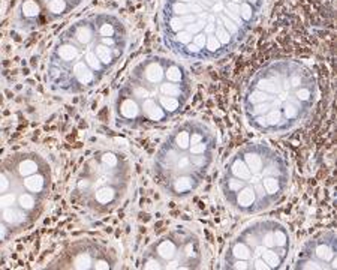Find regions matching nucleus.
Masks as SVG:
<instances>
[{"label":"nucleus","mask_w":337,"mask_h":270,"mask_svg":"<svg viewBox=\"0 0 337 270\" xmlns=\"http://www.w3.org/2000/svg\"><path fill=\"white\" fill-rule=\"evenodd\" d=\"M264 5L265 0H165L163 39L184 60H219L243 44Z\"/></svg>","instance_id":"f257e3e1"},{"label":"nucleus","mask_w":337,"mask_h":270,"mask_svg":"<svg viewBox=\"0 0 337 270\" xmlns=\"http://www.w3.org/2000/svg\"><path fill=\"white\" fill-rule=\"evenodd\" d=\"M318 81L312 69L295 60H274L259 68L243 92V116L264 135L286 134L312 114Z\"/></svg>","instance_id":"f03ea898"},{"label":"nucleus","mask_w":337,"mask_h":270,"mask_svg":"<svg viewBox=\"0 0 337 270\" xmlns=\"http://www.w3.org/2000/svg\"><path fill=\"white\" fill-rule=\"evenodd\" d=\"M126 47V30L112 15H92L75 23L59 39L49 77L60 89L93 86L114 66Z\"/></svg>","instance_id":"7ed1b4c3"},{"label":"nucleus","mask_w":337,"mask_h":270,"mask_svg":"<svg viewBox=\"0 0 337 270\" xmlns=\"http://www.w3.org/2000/svg\"><path fill=\"white\" fill-rule=\"evenodd\" d=\"M291 167L282 152L262 141L238 147L219 176V191L235 213L255 216L276 206L289 189Z\"/></svg>","instance_id":"20e7f679"},{"label":"nucleus","mask_w":337,"mask_h":270,"mask_svg":"<svg viewBox=\"0 0 337 270\" xmlns=\"http://www.w3.org/2000/svg\"><path fill=\"white\" fill-rule=\"evenodd\" d=\"M192 92L190 74L181 62L150 57L135 66L119 93L117 114L132 125L163 123L183 111Z\"/></svg>","instance_id":"39448f33"},{"label":"nucleus","mask_w":337,"mask_h":270,"mask_svg":"<svg viewBox=\"0 0 337 270\" xmlns=\"http://www.w3.org/2000/svg\"><path fill=\"white\" fill-rule=\"evenodd\" d=\"M217 135L213 128L198 119L181 122L171 132L156 156V170L166 192L186 198L199 189L211 171Z\"/></svg>","instance_id":"423d86ee"},{"label":"nucleus","mask_w":337,"mask_h":270,"mask_svg":"<svg viewBox=\"0 0 337 270\" xmlns=\"http://www.w3.org/2000/svg\"><path fill=\"white\" fill-rule=\"evenodd\" d=\"M292 254V236L283 222L261 218L246 224L223 252L222 269L279 270Z\"/></svg>","instance_id":"0eeeda50"},{"label":"nucleus","mask_w":337,"mask_h":270,"mask_svg":"<svg viewBox=\"0 0 337 270\" xmlns=\"http://www.w3.org/2000/svg\"><path fill=\"white\" fill-rule=\"evenodd\" d=\"M204 245L193 230L177 228L153 246L142 267L150 270H190L204 266Z\"/></svg>","instance_id":"6e6552de"},{"label":"nucleus","mask_w":337,"mask_h":270,"mask_svg":"<svg viewBox=\"0 0 337 270\" xmlns=\"http://www.w3.org/2000/svg\"><path fill=\"white\" fill-rule=\"evenodd\" d=\"M337 242L334 230L321 231L303 243L292 269L298 270H333L336 269Z\"/></svg>","instance_id":"1a4fd4ad"},{"label":"nucleus","mask_w":337,"mask_h":270,"mask_svg":"<svg viewBox=\"0 0 337 270\" xmlns=\"http://www.w3.org/2000/svg\"><path fill=\"white\" fill-rule=\"evenodd\" d=\"M81 0H23L20 15L27 24H37L41 20H56L66 15Z\"/></svg>","instance_id":"9d476101"},{"label":"nucleus","mask_w":337,"mask_h":270,"mask_svg":"<svg viewBox=\"0 0 337 270\" xmlns=\"http://www.w3.org/2000/svg\"><path fill=\"white\" fill-rule=\"evenodd\" d=\"M99 260H100V258H99ZM96 261H97V260H93L92 255H90L88 252H80V254H76L75 258L72 260L71 267L80 269V270H87V269H93Z\"/></svg>","instance_id":"9b49d317"},{"label":"nucleus","mask_w":337,"mask_h":270,"mask_svg":"<svg viewBox=\"0 0 337 270\" xmlns=\"http://www.w3.org/2000/svg\"><path fill=\"white\" fill-rule=\"evenodd\" d=\"M23 192H25V191H23ZM21 192V194H23ZM21 194H14V192H9V194H2L0 195V209H9V207H14V204H18L20 207H21V204H20V195ZM17 209V207H15ZM21 210H23V207H21ZM25 212V210H24ZM29 213V212H27Z\"/></svg>","instance_id":"f8f14e48"},{"label":"nucleus","mask_w":337,"mask_h":270,"mask_svg":"<svg viewBox=\"0 0 337 270\" xmlns=\"http://www.w3.org/2000/svg\"><path fill=\"white\" fill-rule=\"evenodd\" d=\"M11 186V182H9V179L3 174V173H0V192H6Z\"/></svg>","instance_id":"ddd939ff"},{"label":"nucleus","mask_w":337,"mask_h":270,"mask_svg":"<svg viewBox=\"0 0 337 270\" xmlns=\"http://www.w3.org/2000/svg\"><path fill=\"white\" fill-rule=\"evenodd\" d=\"M5 236H6V228L3 225H0V240L5 239Z\"/></svg>","instance_id":"4468645a"}]
</instances>
